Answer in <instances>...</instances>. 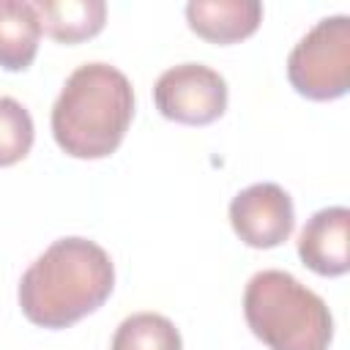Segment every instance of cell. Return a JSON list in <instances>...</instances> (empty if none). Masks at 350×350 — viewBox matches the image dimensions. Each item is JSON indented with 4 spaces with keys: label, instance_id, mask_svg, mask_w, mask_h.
I'll list each match as a JSON object with an SVG mask.
<instances>
[{
    "label": "cell",
    "instance_id": "cell-1",
    "mask_svg": "<svg viewBox=\"0 0 350 350\" xmlns=\"http://www.w3.org/2000/svg\"><path fill=\"white\" fill-rule=\"evenodd\" d=\"M115 287L109 254L88 238L49 243L19 279L22 314L38 328H68L96 312Z\"/></svg>",
    "mask_w": 350,
    "mask_h": 350
},
{
    "label": "cell",
    "instance_id": "cell-7",
    "mask_svg": "<svg viewBox=\"0 0 350 350\" xmlns=\"http://www.w3.org/2000/svg\"><path fill=\"white\" fill-rule=\"evenodd\" d=\"M298 257L320 276H342L350 271V211L331 205L309 216L298 235Z\"/></svg>",
    "mask_w": 350,
    "mask_h": 350
},
{
    "label": "cell",
    "instance_id": "cell-8",
    "mask_svg": "<svg viewBox=\"0 0 350 350\" xmlns=\"http://www.w3.org/2000/svg\"><path fill=\"white\" fill-rule=\"evenodd\" d=\"M186 22L211 44H235L260 27L262 5L257 0H191L186 3Z\"/></svg>",
    "mask_w": 350,
    "mask_h": 350
},
{
    "label": "cell",
    "instance_id": "cell-12",
    "mask_svg": "<svg viewBox=\"0 0 350 350\" xmlns=\"http://www.w3.org/2000/svg\"><path fill=\"white\" fill-rule=\"evenodd\" d=\"M33 118L11 96H0V167L22 161L33 148Z\"/></svg>",
    "mask_w": 350,
    "mask_h": 350
},
{
    "label": "cell",
    "instance_id": "cell-6",
    "mask_svg": "<svg viewBox=\"0 0 350 350\" xmlns=\"http://www.w3.org/2000/svg\"><path fill=\"white\" fill-rule=\"evenodd\" d=\"M230 224L235 235L252 249H273L284 243L295 227V208L290 194L271 180L252 183L230 202Z\"/></svg>",
    "mask_w": 350,
    "mask_h": 350
},
{
    "label": "cell",
    "instance_id": "cell-3",
    "mask_svg": "<svg viewBox=\"0 0 350 350\" xmlns=\"http://www.w3.org/2000/svg\"><path fill=\"white\" fill-rule=\"evenodd\" d=\"M243 314L252 334L271 350H328L334 339L325 301L279 268L257 271L249 279Z\"/></svg>",
    "mask_w": 350,
    "mask_h": 350
},
{
    "label": "cell",
    "instance_id": "cell-5",
    "mask_svg": "<svg viewBox=\"0 0 350 350\" xmlns=\"http://www.w3.org/2000/svg\"><path fill=\"white\" fill-rule=\"evenodd\" d=\"M156 109L175 123L208 126L227 109V82L202 63H180L167 68L153 85Z\"/></svg>",
    "mask_w": 350,
    "mask_h": 350
},
{
    "label": "cell",
    "instance_id": "cell-11",
    "mask_svg": "<svg viewBox=\"0 0 350 350\" xmlns=\"http://www.w3.org/2000/svg\"><path fill=\"white\" fill-rule=\"evenodd\" d=\"M112 350H183V342L170 317L159 312H137L115 328Z\"/></svg>",
    "mask_w": 350,
    "mask_h": 350
},
{
    "label": "cell",
    "instance_id": "cell-10",
    "mask_svg": "<svg viewBox=\"0 0 350 350\" xmlns=\"http://www.w3.org/2000/svg\"><path fill=\"white\" fill-rule=\"evenodd\" d=\"M41 38L36 5L27 0H0V66L5 71H25Z\"/></svg>",
    "mask_w": 350,
    "mask_h": 350
},
{
    "label": "cell",
    "instance_id": "cell-4",
    "mask_svg": "<svg viewBox=\"0 0 350 350\" xmlns=\"http://www.w3.org/2000/svg\"><path fill=\"white\" fill-rule=\"evenodd\" d=\"M287 79L304 98L334 101L350 88V16L320 19L290 52Z\"/></svg>",
    "mask_w": 350,
    "mask_h": 350
},
{
    "label": "cell",
    "instance_id": "cell-9",
    "mask_svg": "<svg viewBox=\"0 0 350 350\" xmlns=\"http://www.w3.org/2000/svg\"><path fill=\"white\" fill-rule=\"evenodd\" d=\"M41 30L60 44H79L101 33L107 22L104 0H36Z\"/></svg>",
    "mask_w": 350,
    "mask_h": 350
},
{
    "label": "cell",
    "instance_id": "cell-2",
    "mask_svg": "<svg viewBox=\"0 0 350 350\" xmlns=\"http://www.w3.org/2000/svg\"><path fill=\"white\" fill-rule=\"evenodd\" d=\"M131 118L129 77L109 63H85L71 71L52 107V137L74 159H104L118 150Z\"/></svg>",
    "mask_w": 350,
    "mask_h": 350
}]
</instances>
